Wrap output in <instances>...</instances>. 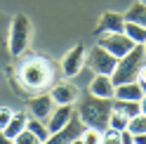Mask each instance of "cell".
I'll list each match as a JSON object with an SVG mask.
<instances>
[{
  "label": "cell",
  "instance_id": "obj_18",
  "mask_svg": "<svg viewBox=\"0 0 146 144\" xmlns=\"http://www.w3.org/2000/svg\"><path fill=\"white\" fill-rule=\"evenodd\" d=\"M125 19L127 21H134V24H141L146 29V5L139 3V0H134V5L125 12Z\"/></svg>",
  "mask_w": 146,
  "mask_h": 144
},
{
  "label": "cell",
  "instance_id": "obj_28",
  "mask_svg": "<svg viewBox=\"0 0 146 144\" xmlns=\"http://www.w3.org/2000/svg\"><path fill=\"white\" fill-rule=\"evenodd\" d=\"M139 106H141V113H146V92L141 95V99H139Z\"/></svg>",
  "mask_w": 146,
  "mask_h": 144
},
{
  "label": "cell",
  "instance_id": "obj_20",
  "mask_svg": "<svg viewBox=\"0 0 146 144\" xmlns=\"http://www.w3.org/2000/svg\"><path fill=\"white\" fill-rule=\"evenodd\" d=\"M127 130H130L132 135H137V132H146V113H137V116H132L130 121H127Z\"/></svg>",
  "mask_w": 146,
  "mask_h": 144
},
{
  "label": "cell",
  "instance_id": "obj_14",
  "mask_svg": "<svg viewBox=\"0 0 146 144\" xmlns=\"http://www.w3.org/2000/svg\"><path fill=\"white\" fill-rule=\"evenodd\" d=\"M144 95L141 85L137 80H127V83L115 85V92H113V99H132V102H139Z\"/></svg>",
  "mask_w": 146,
  "mask_h": 144
},
{
  "label": "cell",
  "instance_id": "obj_4",
  "mask_svg": "<svg viewBox=\"0 0 146 144\" xmlns=\"http://www.w3.org/2000/svg\"><path fill=\"white\" fill-rule=\"evenodd\" d=\"M144 59H146V52H144V45H134V47L123 55L118 59V64L113 69V83L120 85V83H127V80H137V73H139V69L144 66Z\"/></svg>",
  "mask_w": 146,
  "mask_h": 144
},
{
  "label": "cell",
  "instance_id": "obj_8",
  "mask_svg": "<svg viewBox=\"0 0 146 144\" xmlns=\"http://www.w3.org/2000/svg\"><path fill=\"white\" fill-rule=\"evenodd\" d=\"M83 130H85V123L78 118L76 111H73V116L61 125L57 132L50 135L47 142H59V144H61V142H64V144H68V142H80V135H83Z\"/></svg>",
  "mask_w": 146,
  "mask_h": 144
},
{
  "label": "cell",
  "instance_id": "obj_19",
  "mask_svg": "<svg viewBox=\"0 0 146 144\" xmlns=\"http://www.w3.org/2000/svg\"><path fill=\"white\" fill-rule=\"evenodd\" d=\"M113 109L125 113L127 118H132V116L141 111V106H139V102H132V99H113Z\"/></svg>",
  "mask_w": 146,
  "mask_h": 144
},
{
  "label": "cell",
  "instance_id": "obj_15",
  "mask_svg": "<svg viewBox=\"0 0 146 144\" xmlns=\"http://www.w3.org/2000/svg\"><path fill=\"white\" fill-rule=\"evenodd\" d=\"M26 121H29V113H24V111H14V113H12L10 123H7L5 128H3L7 142H14V137H17V135H19V132L26 128Z\"/></svg>",
  "mask_w": 146,
  "mask_h": 144
},
{
  "label": "cell",
  "instance_id": "obj_29",
  "mask_svg": "<svg viewBox=\"0 0 146 144\" xmlns=\"http://www.w3.org/2000/svg\"><path fill=\"white\" fill-rule=\"evenodd\" d=\"M139 3H144V5H146V0H139Z\"/></svg>",
  "mask_w": 146,
  "mask_h": 144
},
{
  "label": "cell",
  "instance_id": "obj_30",
  "mask_svg": "<svg viewBox=\"0 0 146 144\" xmlns=\"http://www.w3.org/2000/svg\"><path fill=\"white\" fill-rule=\"evenodd\" d=\"M144 52H146V43H144Z\"/></svg>",
  "mask_w": 146,
  "mask_h": 144
},
{
  "label": "cell",
  "instance_id": "obj_21",
  "mask_svg": "<svg viewBox=\"0 0 146 144\" xmlns=\"http://www.w3.org/2000/svg\"><path fill=\"white\" fill-rule=\"evenodd\" d=\"M80 142H83V144H102V130L87 128V125H85L83 135H80Z\"/></svg>",
  "mask_w": 146,
  "mask_h": 144
},
{
  "label": "cell",
  "instance_id": "obj_27",
  "mask_svg": "<svg viewBox=\"0 0 146 144\" xmlns=\"http://www.w3.org/2000/svg\"><path fill=\"white\" fill-rule=\"evenodd\" d=\"M132 144H146V132H137V135H132Z\"/></svg>",
  "mask_w": 146,
  "mask_h": 144
},
{
  "label": "cell",
  "instance_id": "obj_13",
  "mask_svg": "<svg viewBox=\"0 0 146 144\" xmlns=\"http://www.w3.org/2000/svg\"><path fill=\"white\" fill-rule=\"evenodd\" d=\"M29 109H31V116H35V118H47V116L52 113V109H54V99L50 95H45V92H38L31 99V104H29Z\"/></svg>",
  "mask_w": 146,
  "mask_h": 144
},
{
  "label": "cell",
  "instance_id": "obj_17",
  "mask_svg": "<svg viewBox=\"0 0 146 144\" xmlns=\"http://www.w3.org/2000/svg\"><path fill=\"white\" fill-rule=\"evenodd\" d=\"M123 31H125V35H127L134 45H144V43H146V29H144L141 24H134V21H127V19H125Z\"/></svg>",
  "mask_w": 146,
  "mask_h": 144
},
{
  "label": "cell",
  "instance_id": "obj_25",
  "mask_svg": "<svg viewBox=\"0 0 146 144\" xmlns=\"http://www.w3.org/2000/svg\"><path fill=\"white\" fill-rule=\"evenodd\" d=\"M137 83H139V85H141V90L146 92V64L139 69V73H137Z\"/></svg>",
  "mask_w": 146,
  "mask_h": 144
},
{
  "label": "cell",
  "instance_id": "obj_24",
  "mask_svg": "<svg viewBox=\"0 0 146 144\" xmlns=\"http://www.w3.org/2000/svg\"><path fill=\"white\" fill-rule=\"evenodd\" d=\"M12 109H10V106H0V130H3L5 128V125L7 123H10V118H12Z\"/></svg>",
  "mask_w": 146,
  "mask_h": 144
},
{
  "label": "cell",
  "instance_id": "obj_9",
  "mask_svg": "<svg viewBox=\"0 0 146 144\" xmlns=\"http://www.w3.org/2000/svg\"><path fill=\"white\" fill-rule=\"evenodd\" d=\"M87 92H92L94 97H106V99H113V92H115V83L111 76L106 73H94L92 80L87 85Z\"/></svg>",
  "mask_w": 146,
  "mask_h": 144
},
{
  "label": "cell",
  "instance_id": "obj_11",
  "mask_svg": "<svg viewBox=\"0 0 146 144\" xmlns=\"http://www.w3.org/2000/svg\"><path fill=\"white\" fill-rule=\"evenodd\" d=\"M80 95V90L71 83V80H61V83H54L50 97L54 99V104H76Z\"/></svg>",
  "mask_w": 146,
  "mask_h": 144
},
{
  "label": "cell",
  "instance_id": "obj_6",
  "mask_svg": "<svg viewBox=\"0 0 146 144\" xmlns=\"http://www.w3.org/2000/svg\"><path fill=\"white\" fill-rule=\"evenodd\" d=\"M85 57H87V47L83 43H76L73 47L61 57V76L64 78H76L80 73V69L85 66Z\"/></svg>",
  "mask_w": 146,
  "mask_h": 144
},
{
  "label": "cell",
  "instance_id": "obj_26",
  "mask_svg": "<svg viewBox=\"0 0 146 144\" xmlns=\"http://www.w3.org/2000/svg\"><path fill=\"white\" fill-rule=\"evenodd\" d=\"M120 144H132V132L130 130H120Z\"/></svg>",
  "mask_w": 146,
  "mask_h": 144
},
{
  "label": "cell",
  "instance_id": "obj_7",
  "mask_svg": "<svg viewBox=\"0 0 146 144\" xmlns=\"http://www.w3.org/2000/svg\"><path fill=\"white\" fill-rule=\"evenodd\" d=\"M99 43L97 45H102V47H106L108 52H111L113 57L120 59L123 55H127L132 47H134V43L125 35V31H118V33H102V35H97Z\"/></svg>",
  "mask_w": 146,
  "mask_h": 144
},
{
  "label": "cell",
  "instance_id": "obj_22",
  "mask_svg": "<svg viewBox=\"0 0 146 144\" xmlns=\"http://www.w3.org/2000/svg\"><path fill=\"white\" fill-rule=\"evenodd\" d=\"M127 116L125 113H120V111H111V116H108V128H115V130H125L127 128Z\"/></svg>",
  "mask_w": 146,
  "mask_h": 144
},
{
  "label": "cell",
  "instance_id": "obj_3",
  "mask_svg": "<svg viewBox=\"0 0 146 144\" xmlns=\"http://www.w3.org/2000/svg\"><path fill=\"white\" fill-rule=\"evenodd\" d=\"M31 33H33L31 19L21 12L14 14L10 21V31H7V52L12 57H21L31 45Z\"/></svg>",
  "mask_w": 146,
  "mask_h": 144
},
{
  "label": "cell",
  "instance_id": "obj_2",
  "mask_svg": "<svg viewBox=\"0 0 146 144\" xmlns=\"http://www.w3.org/2000/svg\"><path fill=\"white\" fill-rule=\"evenodd\" d=\"M19 80L29 90H33V92H42L47 85L54 83V66L45 57L26 55L24 61H21V66H19Z\"/></svg>",
  "mask_w": 146,
  "mask_h": 144
},
{
  "label": "cell",
  "instance_id": "obj_1",
  "mask_svg": "<svg viewBox=\"0 0 146 144\" xmlns=\"http://www.w3.org/2000/svg\"><path fill=\"white\" fill-rule=\"evenodd\" d=\"M76 102H78L76 113H78V118L83 121L87 128L104 130L108 125V116H111V111H113V99L94 97L92 92H85V95H78Z\"/></svg>",
  "mask_w": 146,
  "mask_h": 144
},
{
  "label": "cell",
  "instance_id": "obj_16",
  "mask_svg": "<svg viewBox=\"0 0 146 144\" xmlns=\"http://www.w3.org/2000/svg\"><path fill=\"white\" fill-rule=\"evenodd\" d=\"M26 128H29L35 137H38V142L47 144L50 139V130H47V123H45L42 118H35V116H29V121H26Z\"/></svg>",
  "mask_w": 146,
  "mask_h": 144
},
{
  "label": "cell",
  "instance_id": "obj_12",
  "mask_svg": "<svg viewBox=\"0 0 146 144\" xmlns=\"http://www.w3.org/2000/svg\"><path fill=\"white\" fill-rule=\"evenodd\" d=\"M73 104H54V109H52V113L45 118V123H47V130H50V135L52 132H57L64 123H66L71 116H73Z\"/></svg>",
  "mask_w": 146,
  "mask_h": 144
},
{
  "label": "cell",
  "instance_id": "obj_5",
  "mask_svg": "<svg viewBox=\"0 0 146 144\" xmlns=\"http://www.w3.org/2000/svg\"><path fill=\"white\" fill-rule=\"evenodd\" d=\"M85 64L92 69V73H106V76H111L113 69H115V64H118V57H113L106 47L97 45V47H92V50L87 52Z\"/></svg>",
  "mask_w": 146,
  "mask_h": 144
},
{
  "label": "cell",
  "instance_id": "obj_23",
  "mask_svg": "<svg viewBox=\"0 0 146 144\" xmlns=\"http://www.w3.org/2000/svg\"><path fill=\"white\" fill-rule=\"evenodd\" d=\"M14 142H17V144H40V142H38V137H35V135H33L29 128H24L19 135H17Z\"/></svg>",
  "mask_w": 146,
  "mask_h": 144
},
{
  "label": "cell",
  "instance_id": "obj_10",
  "mask_svg": "<svg viewBox=\"0 0 146 144\" xmlns=\"http://www.w3.org/2000/svg\"><path fill=\"white\" fill-rule=\"evenodd\" d=\"M123 26H125V14L108 10V12H104L102 17H99V24H97V29H94V35L118 33V31H123Z\"/></svg>",
  "mask_w": 146,
  "mask_h": 144
}]
</instances>
